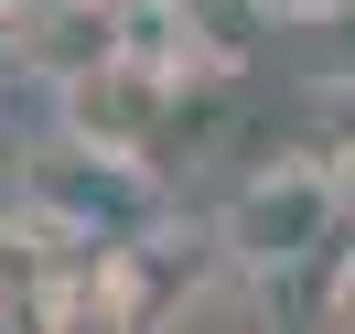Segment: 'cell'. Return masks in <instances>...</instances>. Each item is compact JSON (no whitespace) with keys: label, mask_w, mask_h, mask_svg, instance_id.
I'll list each match as a JSON object with an SVG mask.
<instances>
[{"label":"cell","mask_w":355,"mask_h":334,"mask_svg":"<svg viewBox=\"0 0 355 334\" xmlns=\"http://www.w3.org/2000/svg\"><path fill=\"white\" fill-rule=\"evenodd\" d=\"M0 11H11V22H22V11H33V0H0Z\"/></svg>","instance_id":"cell-10"},{"label":"cell","mask_w":355,"mask_h":334,"mask_svg":"<svg viewBox=\"0 0 355 334\" xmlns=\"http://www.w3.org/2000/svg\"><path fill=\"white\" fill-rule=\"evenodd\" d=\"M11 76H22V44H11V11H0V97H11Z\"/></svg>","instance_id":"cell-8"},{"label":"cell","mask_w":355,"mask_h":334,"mask_svg":"<svg viewBox=\"0 0 355 334\" xmlns=\"http://www.w3.org/2000/svg\"><path fill=\"white\" fill-rule=\"evenodd\" d=\"M11 44H22V76L76 87V76H97L119 54V11H97V0H33L22 22H11Z\"/></svg>","instance_id":"cell-4"},{"label":"cell","mask_w":355,"mask_h":334,"mask_svg":"<svg viewBox=\"0 0 355 334\" xmlns=\"http://www.w3.org/2000/svg\"><path fill=\"white\" fill-rule=\"evenodd\" d=\"M97 11H119V22H130V11H162V0H97Z\"/></svg>","instance_id":"cell-9"},{"label":"cell","mask_w":355,"mask_h":334,"mask_svg":"<svg viewBox=\"0 0 355 334\" xmlns=\"http://www.w3.org/2000/svg\"><path fill=\"white\" fill-rule=\"evenodd\" d=\"M151 334H291V312H280V281H269V269L194 259V269L151 302Z\"/></svg>","instance_id":"cell-3"},{"label":"cell","mask_w":355,"mask_h":334,"mask_svg":"<svg viewBox=\"0 0 355 334\" xmlns=\"http://www.w3.org/2000/svg\"><path fill=\"white\" fill-rule=\"evenodd\" d=\"M312 334H355V248L334 259V291H323V312H312Z\"/></svg>","instance_id":"cell-7"},{"label":"cell","mask_w":355,"mask_h":334,"mask_svg":"<svg viewBox=\"0 0 355 334\" xmlns=\"http://www.w3.org/2000/svg\"><path fill=\"white\" fill-rule=\"evenodd\" d=\"M205 237H216V259L269 269V281H291V269H312V259H345V248H355L345 173L312 162V151H269V162H248V173L216 194Z\"/></svg>","instance_id":"cell-1"},{"label":"cell","mask_w":355,"mask_h":334,"mask_svg":"<svg viewBox=\"0 0 355 334\" xmlns=\"http://www.w3.org/2000/svg\"><path fill=\"white\" fill-rule=\"evenodd\" d=\"M183 97H194V76H173V65H151V54L119 44L97 76L54 87V130L87 140V151H108V162L162 173V162H173V130H183Z\"/></svg>","instance_id":"cell-2"},{"label":"cell","mask_w":355,"mask_h":334,"mask_svg":"<svg viewBox=\"0 0 355 334\" xmlns=\"http://www.w3.org/2000/svg\"><path fill=\"white\" fill-rule=\"evenodd\" d=\"M173 11H183V44H194L205 76H237L248 54L269 44V11H259V0H173Z\"/></svg>","instance_id":"cell-5"},{"label":"cell","mask_w":355,"mask_h":334,"mask_svg":"<svg viewBox=\"0 0 355 334\" xmlns=\"http://www.w3.org/2000/svg\"><path fill=\"white\" fill-rule=\"evenodd\" d=\"M269 33H312V22H355V0H259Z\"/></svg>","instance_id":"cell-6"}]
</instances>
